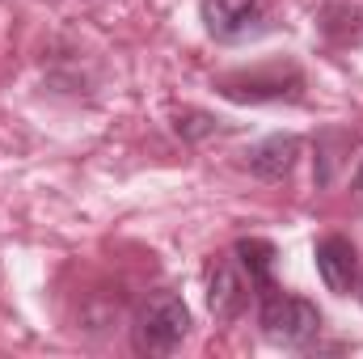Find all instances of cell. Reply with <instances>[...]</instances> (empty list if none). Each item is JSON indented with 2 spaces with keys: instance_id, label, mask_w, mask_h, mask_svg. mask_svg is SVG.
Instances as JSON below:
<instances>
[{
  "instance_id": "1",
  "label": "cell",
  "mask_w": 363,
  "mask_h": 359,
  "mask_svg": "<svg viewBox=\"0 0 363 359\" xmlns=\"http://www.w3.org/2000/svg\"><path fill=\"white\" fill-rule=\"evenodd\" d=\"M304 72L291 60H274V64H258V68H237L216 77V93L241 106H267V101H300L304 97Z\"/></svg>"
},
{
  "instance_id": "2",
  "label": "cell",
  "mask_w": 363,
  "mask_h": 359,
  "mask_svg": "<svg viewBox=\"0 0 363 359\" xmlns=\"http://www.w3.org/2000/svg\"><path fill=\"white\" fill-rule=\"evenodd\" d=\"M190 334V309L178 292H152L131 326V343L140 355H174Z\"/></svg>"
},
{
  "instance_id": "3",
  "label": "cell",
  "mask_w": 363,
  "mask_h": 359,
  "mask_svg": "<svg viewBox=\"0 0 363 359\" xmlns=\"http://www.w3.org/2000/svg\"><path fill=\"white\" fill-rule=\"evenodd\" d=\"M258 326H262V334L274 347L304 351L321 334V309L313 300H304V296H291V292L274 287L271 296L258 300Z\"/></svg>"
},
{
  "instance_id": "4",
  "label": "cell",
  "mask_w": 363,
  "mask_h": 359,
  "mask_svg": "<svg viewBox=\"0 0 363 359\" xmlns=\"http://www.w3.org/2000/svg\"><path fill=\"white\" fill-rule=\"evenodd\" d=\"M199 17L216 43H245L262 34V0H199Z\"/></svg>"
},
{
  "instance_id": "5",
  "label": "cell",
  "mask_w": 363,
  "mask_h": 359,
  "mask_svg": "<svg viewBox=\"0 0 363 359\" xmlns=\"http://www.w3.org/2000/svg\"><path fill=\"white\" fill-rule=\"evenodd\" d=\"M250 296H254V283L233 254L211 263V270H207V309H211L216 321H237L250 309Z\"/></svg>"
},
{
  "instance_id": "6",
  "label": "cell",
  "mask_w": 363,
  "mask_h": 359,
  "mask_svg": "<svg viewBox=\"0 0 363 359\" xmlns=\"http://www.w3.org/2000/svg\"><path fill=\"white\" fill-rule=\"evenodd\" d=\"M313 258H317L321 283H325L334 296H351V292H355V283H359V250H355L347 237H338V233L321 237L317 250H313Z\"/></svg>"
},
{
  "instance_id": "7",
  "label": "cell",
  "mask_w": 363,
  "mask_h": 359,
  "mask_svg": "<svg viewBox=\"0 0 363 359\" xmlns=\"http://www.w3.org/2000/svg\"><path fill=\"white\" fill-rule=\"evenodd\" d=\"M296 157H300V136H267L262 144L250 148V174L262 182H283L296 170Z\"/></svg>"
},
{
  "instance_id": "8",
  "label": "cell",
  "mask_w": 363,
  "mask_h": 359,
  "mask_svg": "<svg viewBox=\"0 0 363 359\" xmlns=\"http://www.w3.org/2000/svg\"><path fill=\"white\" fill-rule=\"evenodd\" d=\"M233 258L241 263V270L250 275V283H254V296L262 300V296H271L274 287V245L267 237H241L237 245H233Z\"/></svg>"
},
{
  "instance_id": "9",
  "label": "cell",
  "mask_w": 363,
  "mask_h": 359,
  "mask_svg": "<svg viewBox=\"0 0 363 359\" xmlns=\"http://www.w3.org/2000/svg\"><path fill=\"white\" fill-rule=\"evenodd\" d=\"M174 127H178V136H186V140H203V136L220 131L216 118L203 114V110H178V114H174Z\"/></svg>"
},
{
  "instance_id": "10",
  "label": "cell",
  "mask_w": 363,
  "mask_h": 359,
  "mask_svg": "<svg viewBox=\"0 0 363 359\" xmlns=\"http://www.w3.org/2000/svg\"><path fill=\"white\" fill-rule=\"evenodd\" d=\"M351 190H355V194H363V165H359V174H355V182H351Z\"/></svg>"
},
{
  "instance_id": "11",
  "label": "cell",
  "mask_w": 363,
  "mask_h": 359,
  "mask_svg": "<svg viewBox=\"0 0 363 359\" xmlns=\"http://www.w3.org/2000/svg\"><path fill=\"white\" fill-rule=\"evenodd\" d=\"M359 300H363V283H359Z\"/></svg>"
}]
</instances>
